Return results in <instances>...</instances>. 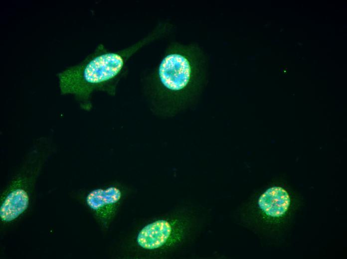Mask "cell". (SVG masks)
Instances as JSON below:
<instances>
[{"instance_id": "6da1fadb", "label": "cell", "mask_w": 347, "mask_h": 259, "mask_svg": "<svg viewBox=\"0 0 347 259\" xmlns=\"http://www.w3.org/2000/svg\"><path fill=\"white\" fill-rule=\"evenodd\" d=\"M172 29L170 23L160 22L145 36L118 50L99 44L82 61L57 74L61 94L72 95L81 108L89 110L94 92L102 91L113 94L132 56L146 45L165 36Z\"/></svg>"}, {"instance_id": "7a4b0ae2", "label": "cell", "mask_w": 347, "mask_h": 259, "mask_svg": "<svg viewBox=\"0 0 347 259\" xmlns=\"http://www.w3.org/2000/svg\"><path fill=\"white\" fill-rule=\"evenodd\" d=\"M208 66L207 55L197 43L171 42L153 71L159 96L169 103L184 98Z\"/></svg>"}, {"instance_id": "3957f363", "label": "cell", "mask_w": 347, "mask_h": 259, "mask_svg": "<svg viewBox=\"0 0 347 259\" xmlns=\"http://www.w3.org/2000/svg\"><path fill=\"white\" fill-rule=\"evenodd\" d=\"M51 152V143L46 138H41L34 145L20 170L2 194L0 204L2 223L12 222L28 209L31 190Z\"/></svg>"}, {"instance_id": "277c9868", "label": "cell", "mask_w": 347, "mask_h": 259, "mask_svg": "<svg viewBox=\"0 0 347 259\" xmlns=\"http://www.w3.org/2000/svg\"><path fill=\"white\" fill-rule=\"evenodd\" d=\"M122 197L119 187L110 186L90 191L86 196L85 203L99 225L107 228L117 213Z\"/></svg>"}, {"instance_id": "5b68a950", "label": "cell", "mask_w": 347, "mask_h": 259, "mask_svg": "<svg viewBox=\"0 0 347 259\" xmlns=\"http://www.w3.org/2000/svg\"><path fill=\"white\" fill-rule=\"evenodd\" d=\"M177 228L170 221L158 220L145 225L137 234L136 245L144 251H152L167 246L178 234Z\"/></svg>"}, {"instance_id": "8992f818", "label": "cell", "mask_w": 347, "mask_h": 259, "mask_svg": "<svg viewBox=\"0 0 347 259\" xmlns=\"http://www.w3.org/2000/svg\"><path fill=\"white\" fill-rule=\"evenodd\" d=\"M290 198L287 192L280 187H273L261 195L258 200L260 208L267 215L279 217L287 210Z\"/></svg>"}]
</instances>
